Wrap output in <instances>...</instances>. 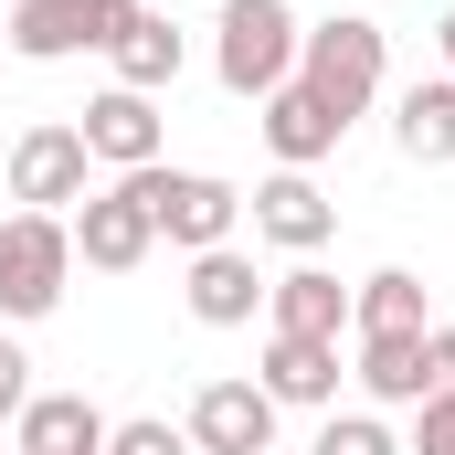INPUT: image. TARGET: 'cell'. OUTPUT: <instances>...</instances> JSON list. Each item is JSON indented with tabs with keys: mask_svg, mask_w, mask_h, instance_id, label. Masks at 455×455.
<instances>
[{
	"mask_svg": "<svg viewBox=\"0 0 455 455\" xmlns=\"http://www.w3.org/2000/svg\"><path fill=\"white\" fill-rule=\"evenodd\" d=\"M223 43H212V75H223V96H243V107H265L286 75H297V11L286 0H223V21H212Z\"/></svg>",
	"mask_w": 455,
	"mask_h": 455,
	"instance_id": "6da1fadb",
	"label": "cell"
},
{
	"mask_svg": "<svg viewBox=\"0 0 455 455\" xmlns=\"http://www.w3.org/2000/svg\"><path fill=\"white\" fill-rule=\"evenodd\" d=\"M381 75H392V53H381V21H360V11H339V21H318V32H297V85L318 96V107L360 116L371 96H381Z\"/></svg>",
	"mask_w": 455,
	"mask_h": 455,
	"instance_id": "7a4b0ae2",
	"label": "cell"
},
{
	"mask_svg": "<svg viewBox=\"0 0 455 455\" xmlns=\"http://www.w3.org/2000/svg\"><path fill=\"white\" fill-rule=\"evenodd\" d=\"M75 275V223L64 212H11L0 223V318H53Z\"/></svg>",
	"mask_w": 455,
	"mask_h": 455,
	"instance_id": "3957f363",
	"label": "cell"
},
{
	"mask_svg": "<svg viewBox=\"0 0 455 455\" xmlns=\"http://www.w3.org/2000/svg\"><path fill=\"white\" fill-rule=\"evenodd\" d=\"M138 180V202H148V223L170 233L180 254H212V243H233V223H243V191L233 180H212V170H127Z\"/></svg>",
	"mask_w": 455,
	"mask_h": 455,
	"instance_id": "277c9868",
	"label": "cell"
},
{
	"mask_svg": "<svg viewBox=\"0 0 455 455\" xmlns=\"http://www.w3.org/2000/svg\"><path fill=\"white\" fill-rule=\"evenodd\" d=\"M85 170H96V159H85V138H75L64 116H43V127L11 138V202H21V212H75V202H85Z\"/></svg>",
	"mask_w": 455,
	"mask_h": 455,
	"instance_id": "5b68a950",
	"label": "cell"
},
{
	"mask_svg": "<svg viewBox=\"0 0 455 455\" xmlns=\"http://www.w3.org/2000/svg\"><path fill=\"white\" fill-rule=\"evenodd\" d=\"M148 243H159V223H148L138 180H116V191H85V202H75V265H96V275H138Z\"/></svg>",
	"mask_w": 455,
	"mask_h": 455,
	"instance_id": "8992f818",
	"label": "cell"
},
{
	"mask_svg": "<svg viewBox=\"0 0 455 455\" xmlns=\"http://www.w3.org/2000/svg\"><path fill=\"white\" fill-rule=\"evenodd\" d=\"M180 435H191V455H275V403H265V381H202Z\"/></svg>",
	"mask_w": 455,
	"mask_h": 455,
	"instance_id": "52a82bcc",
	"label": "cell"
},
{
	"mask_svg": "<svg viewBox=\"0 0 455 455\" xmlns=\"http://www.w3.org/2000/svg\"><path fill=\"white\" fill-rule=\"evenodd\" d=\"M75 138H85V159H107L116 180H127V170H148V159H159V96H138V85H107V96H85Z\"/></svg>",
	"mask_w": 455,
	"mask_h": 455,
	"instance_id": "ba28073f",
	"label": "cell"
},
{
	"mask_svg": "<svg viewBox=\"0 0 455 455\" xmlns=\"http://www.w3.org/2000/svg\"><path fill=\"white\" fill-rule=\"evenodd\" d=\"M265 318H275V339H349V286L297 254L286 275H265Z\"/></svg>",
	"mask_w": 455,
	"mask_h": 455,
	"instance_id": "9c48e42d",
	"label": "cell"
},
{
	"mask_svg": "<svg viewBox=\"0 0 455 455\" xmlns=\"http://www.w3.org/2000/svg\"><path fill=\"white\" fill-rule=\"evenodd\" d=\"M254 233H265V243H286V254H318V243L339 233V202H329L307 170H275V180L254 191Z\"/></svg>",
	"mask_w": 455,
	"mask_h": 455,
	"instance_id": "30bf717a",
	"label": "cell"
},
{
	"mask_svg": "<svg viewBox=\"0 0 455 455\" xmlns=\"http://www.w3.org/2000/svg\"><path fill=\"white\" fill-rule=\"evenodd\" d=\"M254 127H265V148H275V170H318V159L339 148V116L318 107V96H307L297 75H286V85L265 96V116H254Z\"/></svg>",
	"mask_w": 455,
	"mask_h": 455,
	"instance_id": "8fae6325",
	"label": "cell"
},
{
	"mask_svg": "<svg viewBox=\"0 0 455 455\" xmlns=\"http://www.w3.org/2000/svg\"><path fill=\"white\" fill-rule=\"evenodd\" d=\"M191 318L202 329H243L254 307H265V275H254V254H233V243H212V254H191Z\"/></svg>",
	"mask_w": 455,
	"mask_h": 455,
	"instance_id": "7c38bea8",
	"label": "cell"
},
{
	"mask_svg": "<svg viewBox=\"0 0 455 455\" xmlns=\"http://www.w3.org/2000/svg\"><path fill=\"white\" fill-rule=\"evenodd\" d=\"M424 329H435L424 275L381 265V275H360V286H349V339H424Z\"/></svg>",
	"mask_w": 455,
	"mask_h": 455,
	"instance_id": "4fadbf2b",
	"label": "cell"
},
{
	"mask_svg": "<svg viewBox=\"0 0 455 455\" xmlns=\"http://www.w3.org/2000/svg\"><path fill=\"white\" fill-rule=\"evenodd\" d=\"M107 413L85 403V392H32L21 403V455H107Z\"/></svg>",
	"mask_w": 455,
	"mask_h": 455,
	"instance_id": "5bb4252c",
	"label": "cell"
},
{
	"mask_svg": "<svg viewBox=\"0 0 455 455\" xmlns=\"http://www.w3.org/2000/svg\"><path fill=\"white\" fill-rule=\"evenodd\" d=\"M265 403H339V339H265Z\"/></svg>",
	"mask_w": 455,
	"mask_h": 455,
	"instance_id": "9a60e30c",
	"label": "cell"
},
{
	"mask_svg": "<svg viewBox=\"0 0 455 455\" xmlns=\"http://www.w3.org/2000/svg\"><path fill=\"white\" fill-rule=\"evenodd\" d=\"M11 53H21V64L96 53V21H85V0H11Z\"/></svg>",
	"mask_w": 455,
	"mask_h": 455,
	"instance_id": "2e32d148",
	"label": "cell"
},
{
	"mask_svg": "<svg viewBox=\"0 0 455 455\" xmlns=\"http://www.w3.org/2000/svg\"><path fill=\"white\" fill-rule=\"evenodd\" d=\"M392 138H403V159H424V170H455V75H435V85H403V107H392Z\"/></svg>",
	"mask_w": 455,
	"mask_h": 455,
	"instance_id": "e0dca14e",
	"label": "cell"
},
{
	"mask_svg": "<svg viewBox=\"0 0 455 455\" xmlns=\"http://www.w3.org/2000/svg\"><path fill=\"white\" fill-rule=\"evenodd\" d=\"M107 64H116V85L159 96V85H180V32H170L159 11H138V21H127V32L107 43Z\"/></svg>",
	"mask_w": 455,
	"mask_h": 455,
	"instance_id": "ac0fdd59",
	"label": "cell"
},
{
	"mask_svg": "<svg viewBox=\"0 0 455 455\" xmlns=\"http://www.w3.org/2000/svg\"><path fill=\"white\" fill-rule=\"evenodd\" d=\"M349 371H360V392H371V403H403V413L435 392V381H424V339H360Z\"/></svg>",
	"mask_w": 455,
	"mask_h": 455,
	"instance_id": "d6986e66",
	"label": "cell"
},
{
	"mask_svg": "<svg viewBox=\"0 0 455 455\" xmlns=\"http://www.w3.org/2000/svg\"><path fill=\"white\" fill-rule=\"evenodd\" d=\"M307 455H403V445H392V424H381V413H329Z\"/></svg>",
	"mask_w": 455,
	"mask_h": 455,
	"instance_id": "ffe728a7",
	"label": "cell"
},
{
	"mask_svg": "<svg viewBox=\"0 0 455 455\" xmlns=\"http://www.w3.org/2000/svg\"><path fill=\"white\" fill-rule=\"evenodd\" d=\"M107 455H191V435L180 424H159V413H138V424H116Z\"/></svg>",
	"mask_w": 455,
	"mask_h": 455,
	"instance_id": "44dd1931",
	"label": "cell"
},
{
	"mask_svg": "<svg viewBox=\"0 0 455 455\" xmlns=\"http://www.w3.org/2000/svg\"><path fill=\"white\" fill-rule=\"evenodd\" d=\"M413 455H455V392H424L413 403Z\"/></svg>",
	"mask_w": 455,
	"mask_h": 455,
	"instance_id": "7402d4cb",
	"label": "cell"
},
{
	"mask_svg": "<svg viewBox=\"0 0 455 455\" xmlns=\"http://www.w3.org/2000/svg\"><path fill=\"white\" fill-rule=\"evenodd\" d=\"M21 403H32V360L0 339V424H21Z\"/></svg>",
	"mask_w": 455,
	"mask_h": 455,
	"instance_id": "603a6c76",
	"label": "cell"
},
{
	"mask_svg": "<svg viewBox=\"0 0 455 455\" xmlns=\"http://www.w3.org/2000/svg\"><path fill=\"white\" fill-rule=\"evenodd\" d=\"M424 381L455 392V329H424Z\"/></svg>",
	"mask_w": 455,
	"mask_h": 455,
	"instance_id": "cb8c5ba5",
	"label": "cell"
},
{
	"mask_svg": "<svg viewBox=\"0 0 455 455\" xmlns=\"http://www.w3.org/2000/svg\"><path fill=\"white\" fill-rule=\"evenodd\" d=\"M85 21H96V53H107L116 32H127V21H138V0H85Z\"/></svg>",
	"mask_w": 455,
	"mask_h": 455,
	"instance_id": "d4e9b609",
	"label": "cell"
},
{
	"mask_svg": "<svg viewBox=\"0 0 455 455\" xmlns=\"http://www.w3.org/2000/svg\"><path fill=\"white\" fill-rule=\"evenodd\" d=\"M435 43H445V75H455V11H445V32H435Z\"/></svg>",
	"mask_w": 455,
	"mask_h": 455,
	"instance_id": "484cf974",
	"label": "cell"
},
{
	"mask_svg": "<svg viewBox=\"0 0 455 455\" xmlns=\"http://www.w3.org/2000/svg\"><path fill=\"white\" fill-rule=\"evenodd\" d=\"M0 53H11V11H0Z\"/></svg>",
	"mask_w": 455,
	"mask_h": 455,
	"instance_id": "4316f807",
	"label": "cell"
}]
</instances>
